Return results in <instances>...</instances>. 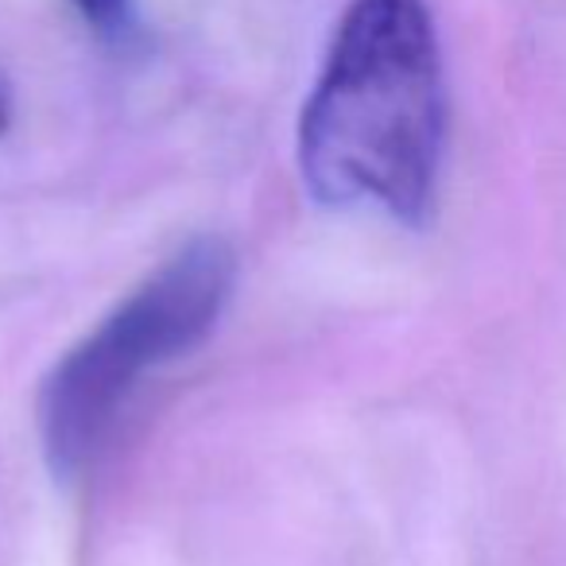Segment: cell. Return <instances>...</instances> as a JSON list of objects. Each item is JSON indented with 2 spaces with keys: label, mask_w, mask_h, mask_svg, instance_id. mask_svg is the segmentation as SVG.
Segmentation results:
<instances>
[{
  "label": "cell",
  "mask_w": 566,
  "mask_h": 566,
  "mask_svg": "<svg viewBox=\"0 0 566 566\" xmlns=\"http://www.w3.org/2000/svg\"><path fill=\"white\" fill-rule=\"evenodd\" d=\"M71 4L102 35H120L133 24V0H71Z\"/></svg>",
  "instance_id": "obj_3"
},
{
  "label": "cell",
  "mask_w": 566,
  "mask_h": 566,
  "mask_svg": "<svg viewBox=\"0 0 566 566\" xmlns=\"http://www.w3.org/2000/svg\"><path fill=\"white\" fill-rule=\"evenodd\" d=\"M447 90L427 0H349L300 120V167L326 206L427 218Z\"/></svg>",
  "instance_id": "obj_1"
},
{
  "label": "cell",
  "mask_w": 566,
  "mask_h": 566,
  "mask_svg": "<svg viewBox=\"0 0 566 566\" xmlns=\"http://www.w3.org/2000/svg\"><path fill=\"white\" fill-rule=\"evenodd\" d=\"M9 125H12V86L4 78V71H0V136L9 133Z\"/></svg>",
  "instance_id": "obj_4"
},
{
  "label": "cell",
  "mask_w": 566,
  "mask_h": 566,
  "mask_svg": "<svg viewBox=\"0 0 566 566\" xmlns=\"http://www.w3.org/2000/svg\"><path fill=\"white\" fill-rule=\"evenodd\" d=\"M233 283V249L198 237L59 357L40 392L43 454L59 478L86 465L140 377L190 354L218 326Z\"/></svg>",
  "instance_id": "obj_2"
}]
</instances>
